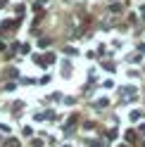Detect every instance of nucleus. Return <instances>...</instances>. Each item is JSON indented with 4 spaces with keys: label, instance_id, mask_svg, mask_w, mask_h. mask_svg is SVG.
I'll use <instances>...</instances> for the list:
<instances>
[{
    "label": "nucleus",
    "instance_id": "1",
    "mask_svg": "<svg viewBox=\"0 0 145 147\" xmlns=\"http://www.w3.org/2000/svg\"><path fill=\"white\" fill-rule=\"evenodd\" d=\"M24 135L31 138V135H33V128H31V126H24Z\"/></svg>",
    "mask_w": 145,
    "mask_h": 147
},
{
    "label": "nucleus",
    "instance_id": "2",
    "mask_svg": "<svg viewBox=\"0 0 145 147\" xmlns=\"http://www.w3.org/2000/svg\"><path fill=\"white\" fill-rule=\"evenodd\" d=\"M140 119V112H131V121H138Z\"/></svg>",
    "mask_w": 145,
    "mask_h": 147
},
{
    "label": "nucleus",
    "instance_id": "3",
    "mask_svg": "<svg viewBox=\"0 0 145 147\" xmlns=\"http://www.w3.org/2000/svg\"><path fill=\"white\" fill-rule=\"evenodd\" d=\"M38 45H41V48H45V45H50V40H48V38H41V40H38Z\"/></svg>",
    "mask_w": 145,
    "mask_h": 147
},
{
    "label": "nucleus",
    "instance_id": "4",
    "mask_svg": "<svg viewBox=\"0 0 145 147\" xmlns=\"http://www.w3.org/2000/svg\"><path fill=\"white\" fill-rule=\"evenodd\" d=\"M7 145H10V147H19V142H17L14 138H10V142H7Z\"/></svg>",
    "mask_w": 145,
    "mask_h": 147
},
{
    "label": "nucleus",
    "instance_id": "5",
    "mask_svg": "<svg viewBox=\"0 0 145 147\" xmlns=\"http://www.w3.org/2000/svg\"><path fill=\"white\" fill-rule=\"evenodd\" d=\"M140 133H143V135H145V126H140Z\"/></svg>",
    "mask_w": 145,
    "mask_h": 147
},
{
    "label": "nucleus",
    "instance_id": "6",
    "mask_svg": "<svg viewBox=\"0 0 145 147\" xmlns=\"http://www.w3.org/2000/svg\"><path fill=\"white\" fill-rule=\"evenodd\" d=\"M119 147H126V145H119Z\"/></svg>",
    "mask_w": 145,
    "mask_h": 147
},
{
    "label": "nucleus",
    "instance_id": "7",
    "mask_svg": "<svg viewBox=\"0 0 145 147\" xmlns=\"http://www.w3.org/2000/svg\"><path fill=\"white\" fill-rule=\"evenodd\" d=\"M0 50H3V45H0Z\"/></svg>",
    "mask_w": 145,
    "mask_h": 147
}]
</instances>
